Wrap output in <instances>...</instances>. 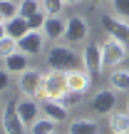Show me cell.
<instances>
[{
	"label": "cell",
	"instance_id": "obj_1",
	"mask_svg": "<svg viewBox=\"0 0 129 134\" xmlns=\"http://www.w3.org/2000/svg\"><path fill=\"white\" fill-rule=\"evenodd\" d=\"M45 60H47L50 70H57V72H72V70H82L85 67L82 52H77L75 45H67V42H55L47 50Z\"/></svg>",
	"mask_w": 129,
	"mask_h": 134
},
{
	"label": "cell",
	"instance_id": "obj_2",
	"mask_svg": "<svg viewBox=\"0 0 129 134\" xmlns=\"http://www.w3.org/2000/svg\"><path fill=\"white\" fill-rule=\"evenodd\" d=\"M67 92V72H57V70H50L45 72V80L42 87H40V94L37 99H62V94Z\"/></svg>",
	"mask_w": 129,
	"mask_h": 134
},
{
	"label": "cell",
	"instance_id": "obj_3",
	"mask_svg": "<svg viewBox=\"0 0 129 134\" xmlns=\"http://www.w3.org/2000/svg\"><path fill=\"white\" fill-rule=\"evenodd\" d=\"M102 55H104V67H122L129 60V47L124 42H119L117 37H109L107 35V40L102 42Z\"/></svg>",
	"mask_w": 129,
	"mask_h": 134
},
{
	"label": "cell",
	"instance_id": "obj_4",
	"mask_svg": "<svg viewBox=\"0 0 129 134\" xmlns=\"http://www.w3.org/2000/svg\"><path fill=\"white\" fill-rule=\"evenodd\" d=\"M0 127H3V134H25V129H27L23 117H20V112H18V99H15V97H10V99L5 102Z\"/></svg>",
	"mask_w": 129,
	"mask_h": 134
},
{
	"label": "cell",
	"instance_id": "obj_5",
	"mask_svg": "<svg viewBox=\"0 0 129 134\" xmlns=\"http://www.w3.org/2000/svg\"><path fill=\"white\" fill-rule=\"evenodd\" d=\"M42 80H45L42 70H37V67H27L23 75H18V90H20V94L35 97V99H37L40 87H42Z\"/></svg>",
	"mask_w": 129,
	"mask_h": 134
},
{
	"label": "cell",
	"instance_id": "obj_6",
	"mask_svg": "<svg viewBox=\"0 0 129 134\" xmlns=\"http://www.w3.org/2000/svg\"><path fill=\"white\" fill-rule=\"evenodd\" d=\"M89 40V25H87L85 18H80V15H72V18H67V30H65V37L62 42L67 45H82Z\"/></svg>",
	"mask_w": 129,
	"mask_h": 134
},
{
	"label": "cell",
	"instance_id": "obj_7",
	"mask_svg": "<svg viewBox=\"0 0 129 134\" xmlns=\"http://www.w3.org/2000/svg\"><path fill=\"white\" fill-rule=\"evenodd\" d=\"M89 107H92V112H94L97 117H109L112 112H114V107H117V92L112 90V87L97 90L94 97L89 99Z\"/></svg>",
	"mask_w": 129,
	"mask_h": 134
},
{
	"label": "cell",
	"instance_id": "obj_8",
	"mask_svg": "<svg viewBox=\"0 0 129 134\" xmlns=\"http://www.w3.org/2000/svg\"><path fill=\"white\" fill-rule=\"evenodd\" d=\"M102 27H104V32L109 35V37H117L119 42H124L129 47V23L122 18H117V15H102Z\"/></svg>",
	"mask_w": 129,
	"mask_h": 134
},
{
	"label": "cell",
	"instance_id": "obj_9",
	"mask_svg": "<svg viewBox=\"0 0 129 134\" xmlns=\"http://www.w3.org/2000/svg\"><path fill=\"white\" fill-rule=\"evenodd\" d=\"M45 42H47V37H45L42 30H30V32H25L23 37L18 40L20 52H25L27 57H35V55H40V52L45 50Z\"/></svg>",
	"mask_w": 129,
	"mask_h": 134
},
{
	"label": "cell",
	"instance_id": "obj_10",
	"mask_svg": "<svg viewBox=\"0 0 129 134\" xmlns=\"http://www.w3.org/2000/svg\"><path fill=\"white\" fill-rule=\"evenodd\" d=\"M82 57H85V70L89 75H102L104 70V55H102V45L89 42L85 50H82Z\"/></svg>",
	"mask_w": 129,
	"mask_h": 134
},
{
	"label": "cell",
	"instance_id": "obj_11",
	"mask_svg": "<svg viewBox=\"0 0 129 134\" xmlns=\"http://www.w3.org/2000/svg\"><path fill=\"white\" fill-rule=\"evenodd\" d=\"M18 112H20V117H23L25 127H30L35 119H40V112H42V107H40V99L20 94V97H18Z\"/></svg>",
	"mask_w": 129,
	"mask_h": 134
},
{
	"label": "cell",
	"instance_id": "obj_12",
	"mask_svg": "<svg viewBox=\"0 0 129 134\" xmlns=\"http://www.w3.org/2000/svg\"><path fill=\"white\" fill-rule=\"evenodd\" d=\"M65 30H67V20L62 18V15H50V18L45 20V25H42L45 37L52 40V42H62Z\"/></svg>",
	"mask_w": 129,
	"mask_h": 134
},
{
	"label": "cell",
	"instance_id": "obj_13",
	"mask_svg": "<svg viewBox=\"0 0 129 134\" xmlns=\"http://www.w3.org/2000/svg\"><path fill=\"white\" fill-rule=\"evenodd\" d=\"M92 85V75L82 67V70H72L67 72V90L70 92H87Z\"/></svg>",
	"mask_w": 129,
	"mask_h": 134
},
{
	"label": "cell",
	"instance_id": "obj_14",
	"mask_svg": "<svg viewBox=\"0 0 129 134\" xmlns=\"http://www.w3.org/2000/svg\"><path fill=\"white\" fill-rule=\"evenodd\" d=\"M40 107H42V114L50 117L52 122H65L70 117V109H65L62 102H57V99H42Z\"/></svg>",
	"mask_w": 129,
	"mask_h": 134
},
{
	"label": "cell",
	"instance_id": "obj_15",
	"mask_svg": "<svg viewBox=\"0 0 129 134\" xmlns=\"http://www.w3.org/2000/svg\"><path fill=\"white\" fill-rule=\"evenodd\" d=\"M109 87L114 92H129V67H114L109 72Z\"/></svg>",
	"mask_w": 129,
	"mask_h": 134
},
{
	"label": "cell",
	"instance_id": "obj_16",
	"mask_svg": "<svg viewBox=\"0 0 129 134\" xmlns=\"http://www.w3.org/2000/svg\"><path fill=\"white\" fill-rule=\"evenodd\" d=\"M3 67L10 72V75H23V72L30 67V65H27V55L18 50L15 55H10V57H5V60H3Z\"/></svg>",
	"mask_w": 129,
	"mask_h": 134
},
{
	"label": "cell",
	"instance_id": "obj_17",
	"mask_svg": "<svg viewBox=\"0 0 129 134\" xmlns=\"http://www.w3.org/2000/svg\"><path fill=\"white\" fill-rule=\"evenodd\" d=\"M97 122L94 119H72L70 127H67V134H97Z\"/></svg>",
	"mask_w": 129,
	"mask_h": 134
},
{
	"label": "cell",
	"instance_id": "obj_18",
	"mask_svg": "<svg viewBox=\"0 0 129 134\" xmlns=\"http://www.w3.org/2000/svg\"><path fill=\"white\" fill-rule=\"evenodd\" d=\"M5 27H8V35H13V37H18V40L23 37L25 32H30V23H27V18H23V15L8 20V23H5Z\"/></svg>",
	"mask_w": 129,
	"mask_h": 134
},
{
	"label": "cell",
	"instance_id": "obj_19",
	"mask_svg": "<svg viewBox=\"0 0 129 134\" xmlns=\"http://www.w3.org/2000/svg\"><path fill=\"white\" fill-rule=\"evenodd\" d=\"M55 124L57 122H52L50 117H40V119H35L32 124L27 127V134H55Z\"/></svg>",
	"mask_w": 129,
	"mask_h": 134
},
{
	"label": "cell",
	"instance_id": "obj_20",
	"mask_svg": "<svg viewBox=\"0 0 129 134\" xmlns=\"http://www.w3.org/2000/svg\"><path fill=\"white\" fill-rule=\"evenodd\" d=\"M109 129L112 132H129V112H112Z\"/></svg>",
	"mask_w": 129,
	"mask_h": 134
},
{
	"label": "cell",
	"instance_id": "obj_21",
	"mask_svg": "<svg viewBox=\"0 0 129 134\" xmlns=\"http://www.w3.org/2000/svg\"><path fill=\"white\" fill-rule=\"evenodd\" d=\"M18 50H20L18 37H13V35H5V37L0 40V60H5V57H10V55H15Z\"/></svg>",
	"mask_w": 129,
	"mask_h": 134
},
{
	"label": "cell",
	"instance_id": "obj_22",
	"mask_svg": "<svg viewBox=\"0 0 129 134\" xmlns=\"http://www.w3.org/2000/svg\"><path fill=\"white\" fill-rule=\"evenodd\" d=\"M18 15H20L18 3H13V0H0V20H3V23L18 18Z\"/></svg>",
	"mask_w": 129,
	"mask_h": 134
},
{
	"label": "cell",
	"instance_id": "obj_23",
	"mask_svg": "<svg viewBox=\"0 0 129 134\" xmlns=\"http://www.w3.org/2000/svg\"><path fill=\"white\" fill-rule=\"evenodd\" d=\"M85 94H87V92H70V90H67L60 102H62L65 109H70V112H72L77 104H82V102H85Z\"/></svg>",
	"mask_w": 129,
	"mask_h": 134
},
{
	"label": "cell",
	"instance_id": "obj_24",
	"mask_svg": "<svg viewBox=\"0 0 129 134\" xmlns=\"http://www.w3.org/2000/svg\"><path fill=\"white\" fill-rule=\"evenodd\" d=\"M18 8H20V15H23V18H30V15H35L37 10H42V0H20Z\"/></svg>",
	"mask_w": 129,
	"mask_h": 134
},
{
	"label": "cell",
	"instance_id": "obj_25",
	"mask_svg": "<svg viewBox=\"0 0 129 134\" xmlns=\"http://www.w3.org/2000/svg\"><path fill=\"white\" fill-rule=\"evenodd\" d=\"M112 3V13L122 20H129V0H109Z\"/></svg>",
	"mask_w": 129,
	"mask_h": 134
},
{
	"label": "cell",
	"instance_id": "obj_26",
	"mask_svg": "<svg viewBox=\"0 0 129 134\" xmlns=\"http://www.w3.org/2000/svg\"><path fill=\"white\" fill-rule=\"evenodd\" d=\"M42 10H45L47 15H62L65 0H42Z\"/></svg>",
	"mask_w": 129,
	"mask_h": 134
},
{
	"label": "cell",
	"instance_id": "obj_27",
	"mask_svg": "<svg viewBox=\"0 0 129 134\" xmlns=\"http://www.w3.org/2000/svg\"><path fill=\"white\" fill-rule=\"evenodd\" d=\"M50 15L45 13V10H37L35 15H30L27 18V23H30V30H42V25H45V20H47Z\"/></svg>",
	"mask_w": 129,
	"mask_h": 134
},
{
	"label": "cell",
	"instance_id": "obj_28",
	"mask_svg": "<svg viewBox=\"0 0 129 134\" xmlns=\"http://www.w3.org/2000/svg\"><path fill=\"white\" fill-rule=\"evenodd\" d=\"M10 87V72L5 67H0V92H5Z\"/></svg>",
	"mask_w": 129,
	"mask_h": 134
},
{
	"label": "cell",
	"instance_id": "obj_29",
	"mask_svg": "<svg viewBox=\"0 0 129 134\" xmlns=\"http://www.w3.org/2000/svg\"><path fill=\"white\" fill-rule=\"evenodd\" d=\"M5 35H8V27H5V23H3V20H0V40H3Z\"/></svg>",
	"mask_w": 129,
	"mask_h": 134
},
{
	"label": "cell",
	"instance_id": "obj_30",
	"mask_svg": "<svg viewBox=\"0 0 129 134\" xmlns=\"http://www.w3.org/2000/svg\"><path fill=\"white\" fill-rule=\"evenodd\" d=\"M77 3H82V0H65V5H77Z\"/></svg>",
	"mask_w": 129,
	"mask_h": 134
},
{
	"label": "cell",
	"instance_id": "obj_31",
	"mask_svg": "<svg viewBox=\"0 0 129 134\" xmlns=\"http://www.w3.org/2000/svg\"><path fill=\"white\" fill-rule=\"evenodd\" d=\"M92 5H99V3H107V0H89Z\"/></svg>",
	"mask_w": 129,
	"mask_h": 134
},
{
	"label": "cell",
	"instance_id": "obj_32",
	"mask_svg": "<svg viewBox=\"0 0 129 134\" xmlns=\"http://www.w3.org/2000/svg\"><path fill=\"white\" fill-rule=\"evenodd\" d=\"M112 134H129V132H112Z\"/></svg>",
	"mask_w": 129,
	"mask_h": 134
},
{
	"label": "cell",
	"instance_id": "obj_33",
	"mask_svg": "<svg viewBox=\"0 0 129 134\" xmlns=\"http://www.w3.org/2000/svg\"><path fill=\"white\" fill-rule=\"evenodd\" d=\"M127 112H129V102H127Z\"/></svg>",
	"mask_w": 129,
	"mask_h": 134
},
{
	"label": "cell",
	"instance_id": "obj_34",
	"mask_svg": "<svg viewBox=\"0 0 129 134\" xmlns=\"http://www.w3.org/2000/svg\"><path fill=\"white\" fill-rule=\"evenodd\" d=\"M0 104H3V102H0Z\"/></svg>",
	"mask_w": 129,
	"mask_h": 134
}]
</instances>
